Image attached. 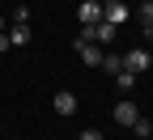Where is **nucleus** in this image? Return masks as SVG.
Wrapping results in <instances>:
<instances>
[{
	"instance_id": "7",
	"label": "nucleus",
	"mask_w": 153,
	"mask_h": 140,
	"mask_svg": "<svg viewBox=\"0 0 153 140\" xmlns=\"http://www.w3.org/2000/svg\"><path fill=\"white\" fill-rule=\"evenodd\" d=\"M102 17H106V9L98 4V0H85V4H81V26H98Z\"/></svg>"
},
{
	"instance_id": "14",
	"label": "nucleus",
	"mask_w": 153,
	"mask_h": 140,
	"mask_svg": "<svg viewBox=\"0 0 153 140\" xmlns=\"http://www.w3.org/2000/svg\"><path fill=\"white\" fill-rule=\"evenodd\" d=\"M81 140H102V132H98V127H89V132H81Z\"/></svg>"
},
{
	"instance_id": "13",
	"label": "nucleus",
	"mask_w": 153,
	"mask_h": 140,
	"mask_svg": "<svg viewBox=\"0 0 153 140\" xmlns=\"http://www.w3.org/2000/svg\"><path fill=\"white\" fill-rule=\"evenodd\" d=\"M13 21H17V26H30V9L17 4V9H13Z\"/></svg>"
},
{
	"instance_id": "9",
	"label": "nucleus",
	"mask_w": 153,
	"mask_h": 140,
	"mask_svg": "<svg viewBox=\"0 0 153 140\" xmlns=\"http://www.w3.org/2000/svg\"><path fill=\"white\" fill-rule=\"evenodd\" d=\"M115 85H119V93H132V89H136V72H115Z\"/></svg>"
},
{
	"instance_id": "2",
	"label": "nucleus",
	"mask_w": 153,
	"mask_h": 140,
	"mask_svg": "<svg viewBox=\"0 0 153 140\" xmlns=\"http://www.w3.org/2000/svg\"><path fill=\"white\" fill-rule=\"evenodd\" d=\"M76 55L85 59L89 68H102V55H106V47H98V43H89L85 34H76Z\"/></svg>"
},
{
	"instance_id": "11",
	"label": "nucleus",
	"mask_w": 153,
	"mask_h": 140,
	"mask_svg": "<svg viewBox=\"0 0 153 140\" xmlns=\"http://www.w3.org/2000/svg\"><path fill=\"white\" fill-rule=\"evenodd\" d=\"M132 136H136V140H149V136H153V123H149L145 115L136 119V123H132Z\"/></svg>"
},
{
	"instance_id": "12",
	"label": "nucleus",
	"mask_w": 153,
	"mask_h": 140,
	"mask_svg": "<svg viewBox=\"0 0 153 140\" xmlns=\"http://www.w3.org/2000/svg\"><path fill=\"white\" fill-rule=\"evenodd\" d=\"M136 21H140V26H153V0H140V9H136Z\"/></svg>"
},
{
	"instance_id": "16",
	"label": "nucleus",
	"mask_w": 153,
	"mask_h": 140,
	"mask_svg": "<svg viewBox=\"0 0 153 140\" xmlns=\"http://www.w3.org/2000/svg\"><path fill=\"white\" fill-rule=\"evenodd\" d=\"M4 26H9V21H4V13H0V34H4Z\"/></svg>"
},
{
	"instance_id": "5",
	"label": "nucleus",
	"mask_w": 153,
	"mask_h": 140,
	"mask_svg": "<svg viewBox=\"0 0 153 140\" xmlns=\"http://www.w3.org/2000/svg\"><path fill=\"white\" fill-rule=\"evenodd\" d=\"M51 106H55V115H76V93L72 89H60L51 98Z\"/></svg>"
},
{
	"instance_id": "8",
	"label": "nucleus",
	"mask_w": 153,
	"mask_h": 140,
	"mask_svg": "<svg viewBox=\"0 0 153 140\" xmlns=\"http://www.w3.org/2000/svg\"><path fill=\"white\" fill-rule=\"evenodd\" d=\"M30 38H34V30H30V26H17V21H13V30H9V43H13V47H26Z\"/></svg>"
},
{
	"instance_id": "1",
	"label": "nucleus",
	"mask_w": 153,
	"mask_h": 140,
	"mask_svg": "<svg viewBox=\"0 0 153 140\" xmlns=\"http://www.w3.org/2000/svg\"><path fill=\"white\" fill-rule=\"evenodd\" d=\"M81 34L89 38V43H98V47H106V43H111V38H115V34H119V26H115V21H106V17H102V21H98V26H81Z\"/></svg>"
},
{
	"instance_id": "4",
	"label": "nucleus",
	"mask_w": 153,
	"mask_h": 140,
	"mask_svg": "<svg viewBox=\"0 0 153 140\" xmlns=\"http://www.w3.org/2000/svg\"><path fill=\"white\" fill-rule=\"evenodd\" d=\"M136 119H140L136 102H115V123H119V127H132Z\"/></svg>"
},
{
	"instance_id": "10",
	"label": "nucleus",
	"mask_w": 153,
	"mask_h": 140,
	"mask_svg": "<svg viewBox=\"0 0 153 140\" xmlns=\"http://www.w3.org/2000/svg\"><path fill=\"white\" fill-rule=\"evenodd\" d=\"M102 68H106L111 76H115V72H123V55H119V51H106V55H102Z\"/></svg>"
},
{
	"instance_id": "15",
	"label": "nucleus",
	"mask_w": 153,
	"mask_h": 140,
	"mask_svg": "<svg viewBox=\"0 0 153 140\" xmlns=\"http://www.w3.org/2000/svg\"><path fill=\"white\" fill-rule=\"evenodd\" d=\"M9 47H13V43H9V34H0V51H9Z\"/></svg>"
},
{
	"instance_id": "3",
	"label": "nucleus",
	"mask_w": 153,
	"mask_h": 140,
	"mask_svg": "<svg viewBox=\"0 0 153 140\" xmlns=\"http://www.w3.org/2000/svg\"><path fill=\"white\" fill-rule=\"evenodd\" d=\"M123 68H128V72H136V76H140V72H149V68H153V55H149L145 47H132V51L123 55Z\"/></svg>"
},
{
	"instance_id": "6",
	"label": "nucleus",
	"mask_w": 153,
	"mask_h": 140,
	"mask_svg": "<svg viewBox=\"0 0 153 140\" xmlns=\"http://www.w3.org/2000/svg\"><path fill=\"white\" fill-rule=\"evenodd\" d=\"M102 9H106V21H115V26H123V21H128V17H132V9L123 4V0H106V4H102Z\"/></svg>"
}]
</instances>
